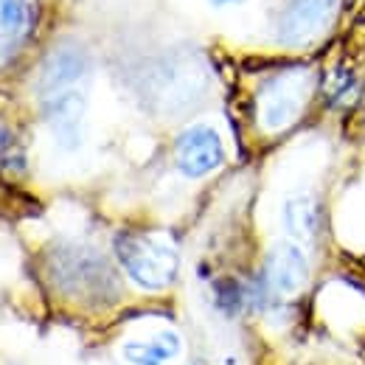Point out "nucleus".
Wrapping results in <instances>:
<instances>
[{"instance_id": "obj_1", "label": "nucleus", "mask_w": 365, "mask_h": 365, "mask_svg": "<svg viewBox=\"0 0 365 365\" xmlns=\"http://www.w3.org/2000/svg\"><path fill=\"white\" fill-rule=\"evenodd\" d=\"M43 275L48 287L79 307L98 309L121 298V278L113 262L88 242L59 239L43 253Z\"/></svg>"}, {"instance_id": "obj_2", "label": "nucleus", "mask_w": 365, "mask_h": 365, "mask_svg": "<svg viewBox=\"0 0 365 365\" xmlns=\"http://www.w3.org/2000/svg\"><path fill=\"white\" fill-rule=\"evenodd\" d=\"M113 253L124 275L146 292H163L180 275V253L160 233L121 230L113 242Z\"/></svg>"}, {"instance_id": "obj_3", "label": "nucleus", "mask_w": 365, "mask_h": 365, "mask_svg": "<svg viewBox=\"0 0 365 365\" xmlns=\"http://www.w3.org/2000/svg\"><path fill=\"white\" fill-rule=\"evenodd\" d=\"M309 76L304 71H284L270 76L259 91V124L264 133L289 130L309 101Z\"/></svg>"}, {"instance_id": "obj_4", "label": "nucleus", "mask_w": 365, "mask_h": 365, "mask_svg": "<svg viewBox=\"0 0 365 365\" xmlns=\"http://www.w3.org/2000/svg\"><path fill=\"white\" fill-rule=\"evenodd\" d=\"M340 0H281L273 17L275 43L284 48H304L329 31Z\"/></svg>"}, {"instance_id": "obj_5", "label": "nucleus", "mask_w": 365, "mask_h": 365, "mask_svg": "<svg viewBox=\"0 0 365 365\" xmlns=\"http://www.w3.org/2000/svg\"><path fill=\"white\" fill-rule=\"evenodd\" d=\"M172 158H175V169L185 180H202L225 166L228 149H225V140L217 127L188 124L180 135L175 138Z\"/></svg>"}, {"instance_id": "obj_6", "label": "nucleus", "mask_w": 365, "mask_h": 365, "mask_svg": "<svg viewBox=\"0 0 365 365\" xmlns=\"http://www.w3.org/2000/svg\"><path fill=\"white\" fill-rule=\"evenodd\" d=\"M309 275H312V267H309L307 247H301L292 239L275 242L273 247L267 250L264 264L259 270V278H262L264 289L270 292V298L275 304L289 301L298 292H304L307 284H309Z\"/></svg>"}, {"instance_id": "obj_7", "label": "nucleus", "mask_w": 365, "mask_h": 365, "mask_svg": "<svg viewBox=\"0 0 365 365\" xmlns=\"http://www.w3.org/2000/svg\"><path fill=\"white\" fill-rule=\"evenodd\" d=\"M93 71L91 51L76 40H62L59 46L48 51L43 59L40 76H37V98L43 101L48 96L82 88Z\"/></svg>"}, {"instance_id": "obj_8", "label": "nucleus", "mask_w": 365, "mask_h": 365, "mask_svg": "<svg viewBox=\"0 0 365 365\" xmlns=\"http://www.w3.org/2000/svg\"><path fill=\"white\" fill-rule=\"evenodd\" d=\"M43 121L51 140L62 152H76L85 140V118H88V96L82 88L56 93L40 101Z\"/></svg>"}, {"instance_id": "obj_9", "label": "nucleus", "mask_w": 365, "mask_h": 365, "mask_svg": "<svg viewBox=\"0 0 365 365\" xmlns=\"http://www.w3.org/2000/svg\"><path fill=\"white\" fill-rule=\"evenodd\" d=\"M326 202L315 191H292L281 202V228L301 247H315L326 236Z\"/></svg>"}, {"instance_id": "obj_10", "label": "nucleus", "mask_w": 365, "mask_h": 365, "mask_svg": "<svg viewBox=\"0 0 365 365\" xmlns=\"http://www.w3.org/2000/svg\"><path fill=\"white\" fill-rule=\"evenodd\" d=\"M40 20V0H0V68L31 40Z\"/></svg>"}, {"instance_id": "obj_11", "label": "nucleus", "mask_w": 365, "mask_h": 365, "mask_svg": "<svg viewBox=\"0 0 365 365\" xmlns=\"http://www.w3.org/2000/svg\"><path fill=\"white\" fill-rule=\"evenodd\" d=\"M182 340L175 329H160L146 340H127L121 357L130 365H169L180 357Z\"/></svg>"}, {"instance_id": "obj_12", "label": "nucleus", "mask_w": 365, "mask_h": 365, "mask_svg": "<svg viewBox=\"0 0 365 365\" xmlns=\"http://www.w3.org/2000/svg\"><path fill=\"white\" fill-rule=\"evenodd\" d=\"M152 85V98L163 107H178L182 101H188V93L194 91L197 76L191 73V68L185 62H160L149 79Z\"/></svg>"}, {"instance_id": "obj_13", "label": "nucleus", "mask_w": 365, "mask_h": 365, "mask_svg": "<svg viewBox=\"0 0 365 365\" xmlns=\"http://www.w3.org/2000/svg\"><path fill=\"white\" fill-rule=\"evenodd\" d=\"M214 9H228V6H236V3H242V0H208Z\"/></svg>"}]
</instances>
